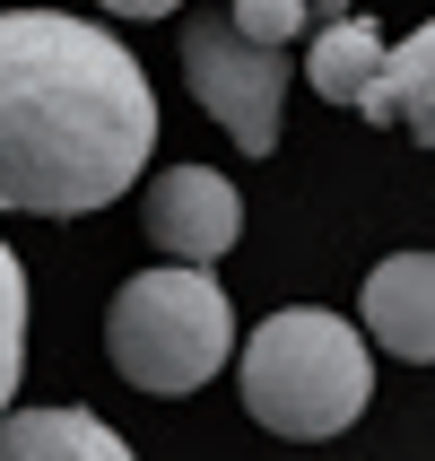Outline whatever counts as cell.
<instances>
[{
	"mask_svg": "<svg viewBox=\"0 0 435 461\" xmlns=\"http://www.w3.org/2000/svg\"><path fill=\"white\" fill-rule=\"evenodd\" d=\"M157 149V87L104 26L0 9V209L87 218Z\"/></svg>",
	"mask_w": 435,
	"mask_h": 461,
	"instance_id": "cell-1",
	"label": "cell"
},
{
	"mask_svg": "<svg viewBox=\"0 0 435 461\" xmlns=\"http://www.w3.org/2000/svg\"><path fill=\"white\" fill-rule=\"evenodd\" d=\"M235 384H244V410L287 444H331L349 436L375 401V357H366L358 322H340L322 305H287L270 313L244 357H235Z\"/></svg>",
	"mask_w": 435,
	"mask_h": 461,
	"instance_id": "cell-2",
	"label": "cell"
},
{
	"mask_svg": "<svg viewBox=\"0 0 435 461\" xmlns=\"http://www.w3.org/2000/svg\"><path fill=\"white\" fill-rule=\"evenodd\" d=\"M104 357L140 392H201L235 357V305L209 279V261H157L113 296Z\"/></svg>",
	"mask_w": 435,
	"mask_h": 461,
	"instance_id": "cell-3",
	"label": "cell"
},
{
	"mask_svg": "<svg viewBox=\"0 0 435 461\" xmlns=\"http://www.w3.org/2000/svg\"><path fill=\"white\" fill-rule=\"evenodd\" d=\"M183 78H192V96L227 122V140H235L244 157H270V149H279L287 52L253 44V35H235L227 9H201V18L183 26Z\"/></svg>",
	"mask_w": 435,
	"mask_h": 461,
	"instance_id": "cell-4",
	"label": "cell"
},
{
	"mask_svg": "<svg viewBox=\"0 0 435 461\" xmlns=\"http://www.w3.org/2000/svg\"><path fill=\"white\" fill-rule=\"evenodd\" d=\"M140 227H149L157 253H175V261H218V253H235V235H244V201H235V183L209 175V166H166V175H149V192H140Z\"/></svg>",
	"mask_w": 435,
	"mask_h": 461,
	"instance_id": "cell-5",
	"label": "cell"
},
{
	"mask_svg": "<svg viewBox=\"0 0 435 461\" xmlns=\"http://www.w3.org/2000/svg\"><path fill=\"white\" fill-rule=\"evenodd\" d=\"M358 322L375 331V348H392L401 366H435V253L375 261Z\"/></svg>",
	"mask_w": 435,
	"mask_h": 461,
	"instance_id": "cell-6",
	"label": "cell"
},
{
	"mask_svg": "<svg viewBox=\"0 0 435 461\" xmlns=\"http://www.w3.org/2000/svg\"><path fill=\"white\" fill-rule=\"evenodd\" d=\"M0 461H131V444L87 410H0Z\"/></svg>",
	"mask_w": 435,
	"mask_h": 461,
	"instance_id": "cell-7",
	"label": "cell"
},
{
	"mask_svg": "<svg viewBox=\"0 0 435 461\" xmlns=\"http://www.w3.org/2000/svg\"><path fill=\"white\" fill-rule=\"evenodd\" d=\"M375 70H384V26H375V18H331V26H313V52H305L313 96H331V104L358 113V96L375 87Z\"/></svg>",
	"mask_w": 435,
	"mask_h": 461,
	"instance_id": "cell-8",
	"label": "cell"
},
{
	"mask_svg": "<svg viewBox=\"0 0 435 461\" xmlns=\"http://www.w3.org/2000/svg\"><path fill=\"white\" fill-rule=\"evenodd\" d=\"M427 104H435V18L418 26L410 44H384V70H375V87L358 96V113H366V122L418 131V122H427Z\"/></svg>",
	"mask_w": 435,
	"mask_h": 461,
	"instance_id": "cell-9",
	"label": "cell"
},
{
	"mask_svg": "<svg viewBox=\"0 0 435 461\" xmlns=\"http://www.w3.org/2000/svg\"><path fill=\"white\" fill-rule=\"evenodd\" d=\"M18 375H26V270L0 244V410L18 401Z\"/></svg>",
	"mask_w": 435,
	"mask_h": 461,
	"instance_id": "cell-10",
	"label": "cell"
},
{
	"mask_svg": "<svg viewBox=\"0 0 435 461\" xmlns=\"http://www.w3.org/2000/svg\"><path fill=\"white\" fill-rule=\"evenodd\" d=\"M227 26H235V35H253V44H270V52H287L313 18H305V0H235Z\"/></svg>",
	"mask_w": 435,
	"mask_h": 461,
	"instance_id": "cell-11",
	"label": "cell"
},
{
	"mask_svg": "<svg viewBox=\"0 0 435 461\" xmlns=\"http://www.w3.org/2000/svg\"><path fill=\"white\" fill-rule=\"evenodd\" d=\"M104 9H113V18H175L183 0H104Z\"/></svg>",
	"mask_w": 435,
	"mask_h": 461,
	"instance_id": "cell-12",
	"label": "cell"
},
{
	"mask_svg": "<svg viewBox=\"0 0 435 461\" xmlns=\"http://www.w3.org/2000/svg\"><path fill=\"white\" fill-rule=\"evenodd\" d=\"M305 18H313V26H331V18H340V0H305Z\"/></svg>",
	"mask_w": 435,
	"mask_h": 461,
	"instance_id": "cell-13",
	"label": "cell"
},
{
	"mask_svg": "<svg viewBox=\"0 0 435 461\" xmlns=\"http://www.w3.org/2000/svg\"><path fill=\"white\" fill-rule=\"evenodd\" d=\"M418 140H427V149H435V104H427V122H418Z\"/></svg>",
	"mask_w": 435,
	"mask_h": 461,
	"instance_id": "cell-14",
	"label": "cell"
}]
</instances>
